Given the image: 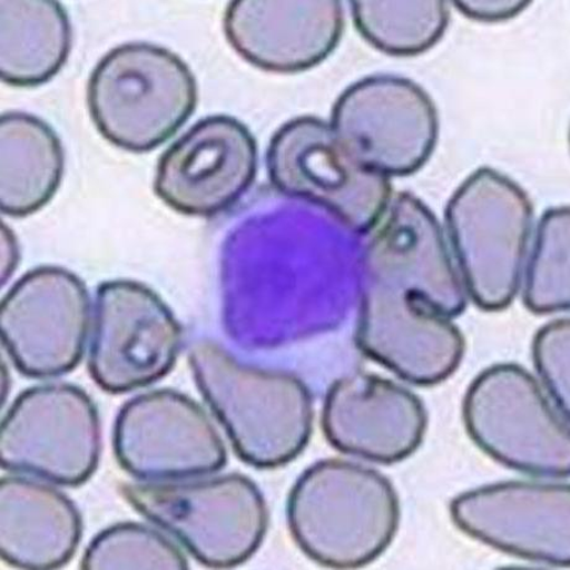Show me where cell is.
Here are the masks:
<instances>
[{"label": "cell", "instance_id": "cell-1", "mask_svg": "<svg viewBox=\"0 0 570 570\" xmlns=\"http://www.w3.org/2000/svg\"><path fill=\"white\" fill-rule=\"evenodd\" d=\"M189 365L197 389L243 462L279 468L308 445L313 400L297 376L240 364L210 340L190 347Z\"/></svg>", "mask_w": 570, "mask_h": 570}, {"label": "cell", "instance_id": "cell-2", "mask_svg": "<svg viewBox=\"0 0 570 570\" xmlns=\"http://www.w3.org/2000/svg\"><path fill=\"white\" fill-rule=\"evenodd\" d=\"M287 517L295 543L312 561L353 569L387 550L400 528L401 507L392 482L379 471L325 459L295 482Z\"/></svg>", "mask_w": 570, "mask_h": 570}, {"label": "cell", "instance_id": "cell-3", "mask_svg": "<svg viewBox=\"0 0 570 570\" xmlns=\"http://www.w3.org/2000/svg\"><path fill=\"white\" fill-rule=\"evenodd\" d=\"M188 63L145 41L122 43L96 65L87 105L101 136L131 153L155 150L188 122L197 106Z\"/></svg>", "mask_w": 570, "mask_h": 570}, {"label": "cell", "instance_id": "cell-4", "mask_svg": "<svg viewBox=\"0 0 570 570\" xmlns=\"http://www.w3.org/2000/svg\"><path fill=\"white\" fill-rule=\"evenodd\" d=\"M449 239L468 297L500 312L521 287L533 226V207L520 185L480 168L459 186L445 210Z\"/></svg>", "mask_w": 570, "mask_h": 570}, {"label": "cell", "instance_id": "cell-5", "mask_svg": "<svg viewBox=\"0 0 570 570\" xmlns=\"http://www.w3.org/2000/svg\"><path fill=\"white\" fill-rule=\"evenodd\" d=\"M355 337L361 353L416 386L451 377L465 353L432 285L390 272H363Z\"/></svg>", "mask_w": 570, "mask_h": 570}, {"label": "cell", "instance_id": "cell-6", "mask_svg": "<svg viewBox=\"0 0 570 570\" xmlns=\"http://www.w3.org/2000/svg\"><path fill=\"white\" fill-rule=\"evenodd\" d=\"M120 495L180 542L202 564L233 568L265 540L268 510L250 479L234 474L194 482H135Z\"/></svg>", "mask_w": 570, "mask_h": 570}, {"label": "cell", "instance_id": "cell-7", "mask_svg": "<svg viewBox=\"0 0 570 570\" xmlns=\"http://www.w3.org/2000/svg\"><path fill=\"white\" fill-rule=\"evenodd\" d=\"M463 419L471 441L502 465L535 478L569 476V416L521 366L482 371L466 391Z\"/></svg>", "mask_w": 570, "mask_h": 570}, {"label": "cell", "instance_id": "cell-8", "mask_svg": "<svg viewBox=\"0 0 570 570\" xmlns=\"http://www.w3.org/2000/svg\"><path fill=\"white\" fill-rule=\"evenodd\" d=\"M266 163L274 189L325 208L355 233L372 232L392 199L390 178L360 163L321 118L284 124Z\"/></svg>", "mask_w": 570, "mask_h": 570}, {"label": "cell", "instance_id": "cell-9", "mask_svg": "<svg viewBox=\"0 0 570 570\" xmlns=\"http://www.w3.org/2000/svg\"><path fill=\"white\" fill-rule=\"evenodd\" d=\"M101 444L89 394L50 383L24 391L8 410L0 428V463L10 473L79 487L94 475Z\"/></svg>", "mask_w": 570, "mask_h": 570}, {"label": "cell", "instance_id": "cell-10", "mask_svg": "<svg viewBox=\"0 0 570 570\" xmlns=\"http://www.w3.org/2000/svg\"><path fill=\"white\" fill-rule=\"evenodd\" d=\"M331 126L360 163L391 177H407L430 160L440 136V116L414 81L368 76L338 96Z\"/></svg>", "mask_w": 570, "mask_h": 570}, {"label": "cell", "instance_id": "cell-11", "mask_svg": "<svg viewBox=\"0 0 570 570\" xmlns=\"http://www.w3.org/2000/svg\"><path fill=\"white\" fill-rule=\"evenodd\" d=\"M181 344L177 317L147 285L116 279L98 287L89 354L98 387L126 393L153 385L173 370Z\"/></svg>", "mask_w": 570, "mask_h": 570}, {"label": "cell", "instance_id": "cell-12", "mask_svg": "<svg viewBox=\"0 0 570 570\" xmlns=\"http://www.w3.org/2000/svg\"><path fill=\"white\" fill-rule=\"evenodd\" d=\"M91 302L81 278L59 266L29 271L0 306V333L10 360L31 379L58 377L83 357Z\"/></svg>", "mask_w": 570, "mask_h": 570}, {"label": "cell", "instance_id": "cell-13", "mask_svg": "<svg viewBox=\"0 0 570 570\" xmlns=\"http://www.w3.org/2000/svg\"><path fill=\"white\" fill-rule=\"evenodd\" d=\"M117 462L131 476L168 482L210 475L227 462L223 438L202 405L174 390L131 399L114 431Z\"/></svg>", "mask_w": 570, "mask_h": 570}, {"label": "cell", "instance_id": "cell-14", "mask_svg": "<svg viewBox=\"0 0 570 570\" xmlns=\"http://www.w3.org/2000/svg\"><path fill=\"white\" fill-rule=\"evenodd\" d=\"M257 168V141L246 125L232 116H210L163 153L155 191L174 212L210 217L249 190Z\"/></svg>", "mask_w": 570, "mask_h": 570}, {"label": "cell", "instance_id": "cell-15", "mask_svg": "<svg viewBox=\"0 0 570 570\" xmlns=\"http://www.w3.org/2000/svg\"><path fill=\"white\" fill-rule=\"evenodd\" d=\"M456 528L528 561L569 567L570 487L508 481L466 491L451 503Z\"/></svg>", "mask_w": 570, "mask_h": 570}, {"label": "cell", "instance_id": "cell-16", "mask_svg": "<svg viewBox=\"0 0 570 570\" xmlns=\"http://www.w3.org/2000/svg\"><path fill=\"white\" fill-rule=\"evenodd\" d=\"M322 425L327 442L338 452L389 465L421 446L428 414L422 400L409 389L356 372L328 389Z\"/></svg>", "mask_w": 570, "mask_h": 570}, {"label": "cell", "instance_id": "cell-17", "mask_svg": "<svg viewBox=\"0 0 570 570\" xmlns=\"http://www.w3.org/2000/svg\"><path fill=\"white\" fill-rule=\"evenodd\" d=\"M344 27L337 0H237L224 18L226 39L239 57L277 73L303 72L325 61Z\"/></svg>", "mask_w": 570, "mask_h": 570}, {"label": "cell", "instance_id": "cell-18", "mask_svg": "<svg viewBox=\"0 0 570 570\" xmlns=\"http://www.w3.org/2000/svg\"><path fill=\"white\" fill-rule=\"evenodd\" d=\"M83 523L62 492L23 476L0 481V556L21 569L68 564L78 551Z\"/></svg>", "mask_w": 570, "mask_h": 570}, {"label": "cell", "instance_id": "cell-19", "mask_svg": "<svg viewBox=\"0 0 570 570\" xmlns=\"http://www.w3.org/2000/svg\"><path fill=\"white\" fill-rule=\"evenodd\" d=\"M65 173V150L53 128L30 114L0 117V210L27 217L57 195Z\"/></svg>", "mask_w": 570, "mask_h": 570}, {"label": "cell", "instance_id": "cell-20", "mask_svg": "<svg viewBox=\"0 0 570 570\" xmlns=\"http://www.w3.org/2000/svg\"><path fill=\"white\" fill-rule=\"evenodd\" d=\"M73 32L55 0L0 2V78L12 87L49 82L68 62Z\"/></svg>", "mask_w": 570, "mask_h": 570}, {"label": "cell", "instance_id": "cell-21", "mask_svg": "<svg viewBox=\"0 0 570 570\" xmlns=\"http://www.w3.org/2000/svg\"><path fill=\"white\" fill-rule=\"evenodd\" d=\"M443 0H357L351 2L354 24L375 49L392 57H415L440 41L451 20Z\"/></svg>", "mask_w": 570, "mask_h": 570}, {"label": "cell", "instance_id": "cell-22", "mask_svg": "<svg viewBox=\"0 0 570 570\" xmlns=\"http://www.w3.org/2000/svg\"><path fill=\"white\" fill-rule=\"evenodd\" d=\"M523 303L533 314L561 313L570 306L569 207L547 210L537 227L523 269Z\"/></svg>", "mask_w": 570, "mask_h": 570}, {"label": "cell", "instance_id": "cell-23", "mask_svg": "<svg viewBox=\"0 0 570 570\" xmlns=\"http://www.w3.org/2000/svg\"><path fill=\"white\" fill-rule=\"evenodd\" d=\"M86 570L188 569L180 548L148 525L125 522L98 533L81 559Z\"/></svg>", "mask_w": 570, "mask_h": 570}, {"label": "cell", "instance_id": "cell-24", "mask_svg": "<svg viewBox=\"0 0 570 570\" xmlns=\"http://www.w3.org/2000/svg\"><path fill=\"white\" fill-rule=\"evenodd\" d=\"M533 363L557 409L570 413V322L558 320L537 332Z\"/></svg>", "mask_w": 570, "mask_h": 570}, {"label": "cell", "instance_id": "cell-25", "mask_svg": "<svg viewBox=\"0 0 570 570\" xmlns=\"http://www.w3.org/2000/svg\"><path fill=\"white\" fill-rule=\"evenodd\" d=\"M460 13L469 19L497 23V21L510 20L520 16L531 2H513V0H474V2H454Z\"/></svg>", "mask_w": 570, "mask_h": 570}]
</instances>
